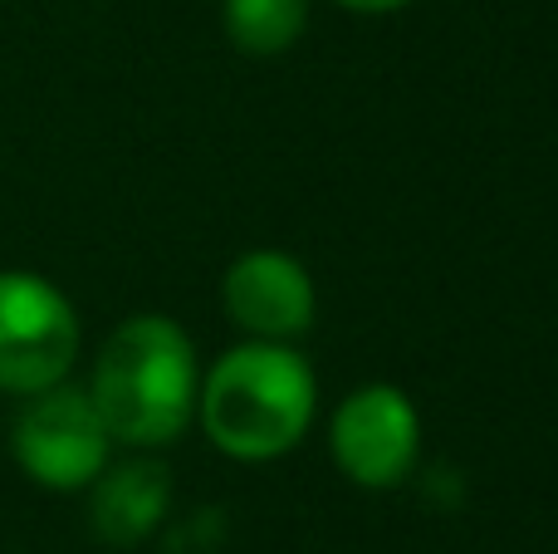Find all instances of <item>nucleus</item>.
Listing matches in <instances>:
<instances>
[{
	"label": "nucleus",
	"mask_w": 558,
	"mask_h": 554,
	"mask_svg": "<svg viewBox=\"0 0 558 554\" xmlns=\"http://www.w3.org/2000/svg\"><path fill=\"white\" fill-rule=\"evenodd\" d=\"M196 349L186 329L167 314H133L98 349L88 398L108 437L137 451L172 447L196 422Z\"/></svg>",
	"instance_id": "1"
},
{
	"label": "nucleus",
	"mask_w": 558,
	"mask_h": 554,
	"mask_svg": "<svg viewBox=\"0 0 558 554\" xmlns=\"http://www.w3.org/2000/svg\"><path fill=\"white\" fill-rule=\"evenodd\" d=\"M318 408L314 369L289 344L251 339L216 359L196 388V422L235 461H275L304 442Z\"/></svg>",
	"instance_id": "2"
},
{
	"label": "nucleus",
	"mask_w": 558,
	"mask_h": 554,
	"mask_svg": "<svg viewBox=\"0 0 558 554\" xmlns=\"http://www.w3.org/2000/svg\"><path fill=\"white\" fill-rule=\"evenodd\" d=\"M10 451H15L20 471L45 491H84L108 467V437L104 418H98L88 388L74 383H54L25 398V408L10 422Z\"/></svg>",
	"instance_id": "3"
},
{
	"label": "nucleus",
	"mask_w": 558,
	"mask_h": 554,
	"mask_svg": "<svg viewBox=\"0 0 558 554\" xmlns=\"http://www.w3.org/2000/svg\"><path fill=\"white\" fill-rule=\"evenodd\" d=\"M78 314L64 290L29 270H0V393L29 398L69 378L78 359Z\"/></svg>",
	"instance_id": "4"
},
{
	"label": "nucleus",
	"mask_w": 558,
	"mask_h": 554,
	"mask_svg": "<svg viewBox=\"0 0 558 554\" xmlns=\"http://www.w3.org/2000/svg\"><path fill=\"white\" fill-rule=\"evenodd\" d=\"M333 461L353 486L392 491L412 477L416 451H422V418L412 398L392 383H363L333 412L328 427Z\"/></svg>",
	"instance_id": "5"
},
{
	"label": "nucleus",
	"mask_w": 558,
	"mask_h": 554,
	"mask_svg": "<svg viewBox=\"0 0 558 554\" xmlns=\"http://www.w3.org/2000/svg\"><path fill=\"white\" fill-rule=\"evenodd\" d=\"M226 314L251 339L289 344L314 324L318 294L308 270L284 251H245L221 280Z\"/></svg>",
	"instance_id": "6"
},
{
	"label": "nucleus",
	"mask_w": 558,
	"mask_h": 554,
	"mask_svg": "<svg viewBox=\"0 0 558 554\" xmlns=\"http://www.w3.org/2000/svg\"><path fill=\"white\" fill-rule=\"evenodd\" d=\"M167 501H172V481H167L162 461L137 457L123 461V467H104L94 477V501H88L94 535L118 550L143 545L162 526Z\"/></svg>",
	"instance_id": "7"
},
{
	"label": "nucleus",
	"mask_w": 558,
	"mask_h": 554,
	"mask_svg": "<svg viewBox=\"0 0 558 554\" xmlns=\"http://www.w3.org/2000/svg\"><path fill=\"white\" fill-rule=\"evenodd\" d=\"M308 25V0H226V35L241 55H284Z\"/></svg>",
	"instance_id": "8"
},
{
	"label": "nucleus",
	"mask_w": 558,
	"mask_h": 554,
	"mask_svg": "<svg viewBox=\"0 0 558 554\" xmlns=\"http://www.w3.org/2000/svg\"><path fill=\"white\" fill-rule=\"evenodd\" d=\"M343 10H357V15H387V10H402L412 0H338Z\"/></svg>",
	"instance_id": "9"
}]
</instances>
